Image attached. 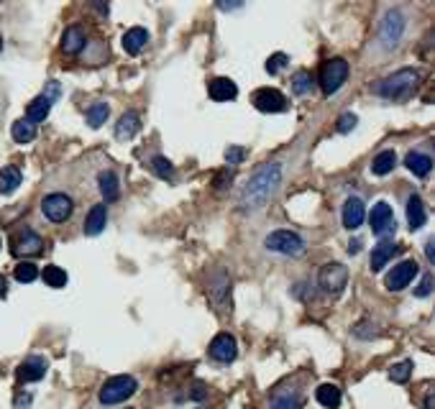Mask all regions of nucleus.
Instances as JSON below:
<instances>
[{
	"mask_svg": "<svg viewBox=\"0 0 435 409\" xmlns=\"http://www.w3.org/2000/svg\"><path fill=\"white\" fill-rule=\"evenodd\" d=\"M282 184V167L274 162H267L256 167L251 179L246 182L244 192H241V207L244 210H259L269 200L274 197V192Z\"/></svg>",
	"mask_w": 435,
	"mask_h": 409,
	"instance_id": "1",
	"label": "nucleus"
},
{
	"mask_svg": "<svg viewBox=\"0 0 435 409\" xmlns=\"http://www.w3.org/2000/svg\"><path fill=\"white\" fill-rule=\"evenodd\" d=\"M420 85V74L415 70H400L384 77L379 85H374V92L386 100H408L415 92V87Z\"/></svg>",
	"mask_w": 435,
	"mask_h": 409,
	"instance_id": "2",
	"label": "nucleus"
},
{
	"mask_svg": "<svg viewBox=\"0 0 435 409\" xmlns=\"http://www.w3.org/2000/svg\"><path fill=\"white\" fill-rule=\"evenodd\" d=\"M136 389H139V384H136L134 376H113V379H108L103 387H100V404H106V407H113V404H120L126 402V399H131V396L136 394Z\"/></svg>",
	"mask_w": 435,
	"mask_h": 409,
	"instance_id": "3",
	"label": "nucleus"
},
{
	"mask_svg": "<svg viewBox=\"0 0 435 409\" xmlns=\"http://www.w3.org/2000/svg\"><path fill=\"white\" fill-rule=\"evenodd\" d=\"M346 79H348V62L346 59H328V62L320 67V87H323L325 95H333L338 92L341 87L346 85Z\"/></svg>",
	"mask_w": 435,
	"mask_h": 409,
	"instance_id": "4",
	"label": "nucleus"
},
{
	"mask_svg": "<svg viewBox=\"0 0 435 409\" xmlns=\"http://www.w3.org/2000/svg\"><path fill=\"white\" fill-rule=\"evenodd\" d=\"M42 212L49 223H67L72 218V212H75V202L64 192H51L42 200Z\"/></svg>",
	"mask_w": 435,
	"mask_h": 409,
	"instance_id": "5",
	"label": "nucleus"
},
{
	"mask_svg": "<svg viewBox=\"0 0 435 409\" xmlns=\"http://www.w3.org/2000/svg\"><path fill=\"white\" fill-rule=\"evenodd\" d=\"M264 246H267V251H274V254L300 256L305 251V240L297 233H292V231H274V233L267 235Z\"/></svg>",
	"mask_w": 435,
	"mask_h": 409,
	"instance_id": "6",
	"label": "nucleus"
},
{
	"mask_svg": "<svg viewBox=\"0 0 435 409\" xmlns=\"http://www.w3.org/2000/svg\"><path fill=\"white\" fill-rule=\"evenodd\" d=\"M44 251V240L39 233H34L31 228H23L11 240V254L18 259H28V256H39Z\"/></svg>",
	"mask_w": 435,
	"mask_h": 409,
	"instance_id": "7",
	"label": "nucleus"
},
{
	"mask_svg": "<svg viewBox=\"0 0 435 409\" xmlns=\"http://www.w3.org/2000/svg\"><path fill=\"white\" fill-rule=\"evenodd\" d=\"M302 407V389L292 381H284L269 394V409H300Z\"/></svg>",
	"mask_w": 435,
	"mask_h": 409,
	"instance_id": "8",
	"label": "nucleus"
},
{
	"mask_svg": "<svg viewBox=\"0 0 435 409\" xmlns=\"http://www.w3.org/2000/svg\"><path fill=\"white\" fill-rule=\"evenodd\" d=\"M417 271H420V268H417V264H415L412 259H405V261L394 264L392 271H389L386 279H384L386 290L389 292H402L405 287L412 284V279L417 276Z\"/></svg>",
	"mask_w": 435,
	"mask_h": 409,
	"instance_id": "9",
	"label": "nucleus"
},
{
	"mask_svg": "<svg viewBox=\"0 0 435 409\" xmlns=\"http://www.w3.org/2000/svg\"><path fill=\"white\" fill-rule=\"evenodd\" d=\"M317 284L323 287V292L338 294V292H343V287L348 284V268H346L343 264H328V266L320 268Z\"/></svg>",
	"mask_w": 435,
	"mask_h": 409,
	"instance_id": "10",
	"label": "nucleus"
},
{
	"mask_svg": "<svg viewBox=\"0 0 435 409\" xmlns=\"http://www.w3.org/2000/svg\"><path fill=\"white\" fill-rule=\"evenodd\" d=\"M253 108L261 110V113H284L287 110V98L282 95L279 90L274 87H261V90L253 92Z\"/></svg>",
	"mask_w": 435,
	"mask_h": 409,
	"instance_id": "11",
	"label": "nucleus"
},
{
	"mask_svg": "<svg viewBox=\"0 0 435 409\" xmlns=\"http://www.w3.org/2000/svg\"><path fill=\"white\" fill-rule=\"evenodd\" d=\"M369 220H372L374 235H379V238H384V240H386V235H392L394 228H397V223H394L392 204H389V202H377V204H374Z\"/></svg>",
	"mask_w": 435,
	"mask_h": 409,
	"instance_id": "12",
	"label": "nucleus"
},
{
	"mask_svg": "<svg viewBox=\"0 0 435 409\" xmlns=\"http://www.w3.org/2000/svg\"><path fill=\"white\" fill-rule=\"evenodd\" d=\"M239 356V346H236V338L231 332H220L215 335L210 343V358L218 361V363H233Z\"/></svg>",
	"mask_w": 435,
	"mask_h": 409,
	"instance_id": "13",
	"label": "nucleus"
},
{
	"mask_svg": "<svg viewBox=\"0 0 435 409\" xmlns=\"http://www.w3.org/2000/svg\"><path fill=\"white\" fill-rule=\"evenodd\" d=\"M46 368H49V363H46L44 356H28L21 366L15 368V379L21 381V384H34V381L44 379Z\"/></svg>",
	"mask_w": 435,
	"mask_h": 409,
	"instance_id": "14",
	"label": "nucleus"
},
{
	"mask_svg": "<svg viewBox=\"0 0 435 409\" xmlns=\"http://www.w3.org/2000/svg\"><path fill=\"white\" fill-rule=\"evenodd\" d=\"M402 29H405V21H402L400 13H389L382 21V41H384L386 49H392V46H397L400 44V36H402Z\"/></svg>",
	"mask_w": 435,
	"mask_h": 409,
	"instance_id": "15",
	"label": "nucleus"
},
{
	"mask_svg": "<svg viewBox=\"0 0 435 409\" xmlns=\"http://www.w3.org/2000/svg\"><path fill=\"white\" fill-rule=\"evenodd\" d=\"M208 92H210V98L215 100V103H231V100L239 98V87H236V82L228 77H215L208 85Z\"/></svg>",
	"mask_w": 435,
	"mask_h": 409,
	"instance_id": "16",
	"label": "nucleus"
},
{
	"mask_svg": "<svg viewBox=\"0 0 435 409\" xmlns=\"http://www.w3.org/2000/svg\"><path fill=\"white\" fill-rule=\"evenodd\" d=\"M343 226L348 228V231H356L361 223H364L366 218V207H364V200L361 197H348L343 204Z\"/></svg>",
	"mask_w": 435,
	"mask_h": 409,
	"instance_id": "17",
	"label": "nucleus"
},
{
	"mask_svg": "<svg viewBox=\"0 0 435 409\" xmlns=\"http://www.w3.org/2000/svg\"><path fill=\"white\" fill-rule=\"evenodd\" d=\"M397 254H400V246H397L394 240H382V243H377V248L372 251V264H369V266H372V271H382Z\"/></svg>",
	"mask_w": 435,
	"mask_h": 409,
	"instance_id": "18",
	"label": "nucleus"
},
{
	"mask_svg": "<svg viewBox=\"0 0 435 409\" xmlns=\"http://www.w3.org/2000/svg\"><path fill=\"white\" fill-rule=\"evenodd\" d=\"M139 131H141V118L136 110L123 113L118 123H115V138H118V141H131Z\"/></svg>",
	"mask_w": 435,
	"mask_h": 409,
	"instance_id": "19",
	"label": "nucleus"
},
{
	"mask_svg": "<svg viewBox=\"0 0 435 409\" xmlns=\"http://www.w3.org/2000/svg\"><path fill=\"white\" fill-rule=\"evenodd\" d=\"M87 44V34L82 26H70L62 36V51L64 54H80Z\"/></svg>",
	"mask_w": 435,
	"mask_h": 409,
	"instance_id": "20",
	"label": "nucleus"
},
{
	"mask_svg": "<svg viewBox=\"0 0 435 409\" xmlns=\"http://www.w3.org/2000/svg\"><path fill=\"white\" fill-rule=\"evenodd\" d=\"M106 223H108V207L100 202L87 212V218H84V233L100 235L103 231H106Z\"/></svg>",
	"mask_w": 435,
	"mask_h": 409,
	"instance_id": "21",
	"label": "nucleus"
},
{
	"mask_svg": "<svg viewBox=\"0 0 435 409\" xmlns=\"http://www.w3.org/2000/svg\"><path fill=\"white\" fill-rule=\"evenodd\" d=\"M51 105H54V103H51L46 95H39V98H34L31 103H28V108H26V120H28V123H34V126L44 123V120H46V115H49Z\"/></svg>",
	"mask_w": 435,
	"mask_h": 409,
	"instance_id": "22",
	"label": "nucleus"
},
{
	"mask_svg": "<svg viewBox=\"0 0 435 409\" xmlns=\"http://www.w3.org/2000/svg\"><path fill=\"white\" fill-rule=\"evenodd\" d=\"M98 187H100V195H103L106 202H115V200L120 197V182L113 171H100Z\"/></svg>",
	"mask_w": 435,
	"mask_h": 409,
	"instance_id": "23",
	"label": "nucleus"
},
{
	"mask_svg": "<svg viewBox=\"0 0 435 409\" xmlns=\"http://www.w3.org/2000/svg\"><path fill=\"white\" fill-rule=\"evenodd\" d=\"M146 44H149V31L141 29V26H134V29H128L123 34V49H126V54H139Z\"/></svg>",
	"mask_w": 435,
	"mask_h": 409,
	"instance_id": "24",
	"label": "nucleus"
},
{
	"mask_svg": "<svg viewBox=\"0 0 435 409\" xmlns=\"http://www.w3.org/2000/svg\"><path fill=\"white\" fill-rule=\"evenodd\" d=\"M408 223H410V231H420L425 223H428V212H425V204L417 195L408 200Z\"/></svg>",
	"mask_w": 435,
	"mask_h": 409,
	"instance_id": "25",
	"label": "nucleus"
},
{
	"mask_svg": "<svg viewBox=\"0 0 435 409\" xmlns=\"http://www.w3.org/2000/svg\"><path fill=\"white\" fill-rule=\"evenodd\" d=\"M315 399L320 407L336 409V407H341V389H338L336 384H320V387L315 389Z\"/></svg>",
	"mask_w": 435,
	"mask_h": 409,
	"instance_id": "26",
	"label": "nucleus"
},
{
	"mask_svg": "<svg viewBox=\"0 0 435 409\" xmlns=\"http://www.w3.org/2000/svg\"><path fill=\"white\" fill-rule=\"evenodd\" d=\"M405 164L415 176H428L430 169H433V159L428 154H420V151H410Z\"/></svg>",
	"mask_w": 435,
	"mask_h": 409,
	"instance_id": "27",
	"label": "nucleus"
},
{
	"mask_svg": "<svg viewBox=\"0 0 435 409\" xmlns=\"http://www.w3.org/2000/svg\"><path fill=\"white\" fill-rule=\"evenodd\" d=\"M21 169H15V167H3L0 169V195H11V192L18 190V184H21Z\"/></svg>",
	"mask_w": 435,
	"mask_h": 409,
	"instance_id": "28",
	"label": "nucleus"
},
{
	"mask_svg": "<svg viewBox=\"0 0 435 409\" xmlns=\"http://www.w3.org/2000/svg\"><path fill=\"white\" fill-rule=\"evenodd\" d=\"M394 164H397V154H394L392 148H389V151H382V154H377V159L372 162V171L377 176H384V174H389V171L394 169Z\"/></svg>",
	"mask_w": 435,
	"mask_h": 409,
	"instance_id": "29",
	"label": "nucleus"
},
{
	"mask_svg": "<svg viewBox=\"0 0 435 409\" xmlns=\"http://www.w3.org/2000/svg\"><path fill=\"white\" fill-rule=\"evenodd\" d=\"M42 279H44V284H49L51 290H62V287H67V279H70V276H67L64 268L51 264V266H46L42 271Z\"/></svg>",
	"mask_w": 435,
	"mask_h": 409,
	"instance_id": "30",
	"label": "nucleus"
},
{
	"mask_svg": "<svg viewBox=\"0 0 435 409\" xmlns=\"http://www.w3.org/2000/svg\"><path fill=\"white\" fill-rule=\"evenodd\" d=\"M11 134H13V141L31 143L36 138V126H34V123H28L26 118H21V120H15V123H13Z\"/></svg>",
	"mask_w": 435,
	"mask_h": 409,
	"instance_id": "31",
	"label": "nucleus"
},
{
	"mask_svg": "<svg viewBox=\"0 0 435 409\" xmlns=\"http://www.w3.org/2000/svg\"><path fill=\"white\" fill-rule=\"evenodd\" d=\"M149 167H151V171L156 176H162V179H172L175 176V164L169 162V159H164V156H151Z\"/></svg>",
	"mask_w": 435,
	"mask_h": 409,
	"instance_id": "32",
	"label": "nucleus"
},
{
	"mask_svg": "<svg viewBox=\"0 0 435 409\" xmlns=\"http://www.w3.org/2000/svg\"><path fill=\"white\" fill-rule=\"evenodd\" d=\"M313 85H315L313 74L308 70H300L295 74V79H292V92L295 95H308V92H313Z\"/></svg>",
	"mask_w": 435,
	"mask_h": 409,
	"instance_id": "33",
	"label": "nucleus"
},
{
	"mask_svg": "<svg viewBox=\"0 0 435 409\" xmlns=\"http://www.w3.org/2000/svg\"><path fill=\"white\" fill-rule=\"evenodd\" d=\"M13 276H15V282L31 284V282L39 279V268H36V264H31V261H21L18 266H15Z\"/></svg>",
	"mask_w": 435,
	"mask_h": 409,
	"instance_id": "34",
	"label": "nucleus"
},
{
	"mask_svg": "<svg viewBox=\"0 0 435 409\" xmlns=\"http://www.w3.org/2000/svg\"><path fill=\"white\" fill-rule=\"evenodd\" d=\"M108 105L106 103H95V105H90L87 108V123H90V128H100L103 123H106V118H108Z\"/></svg>",
	"mask_w": 435,
	"mask_h": 409,
	"instance_id": "35",
	"label": "nucleus"
},
{
	"mask_svg": "<svg viewBox=\"0 0 435 409\" xmlns=\"http://www.w3.org/2000/svg\"><path fill=\"white\" fill-rule=\"evenodd\" d=\"M410 374H412V361H402V363L389 368V379L397 381V384H405L410 379Z\"/></svg>",
	"mask_w": 435,
	"mask_h": 409,
	"instance_id": "36",
	"label": "nucleus"
},
{
	"mask_svg": "<svg viewBox=\"0 0 435 409\" xmlns=\"http://www.w3.org/2000/svg\"><path fill=\"white\" fill-rule=\"evenodd\" d=\"M289 64V57L287 54H282V51H277V54H272V57L267 59V72L269 74H277V72L282 70V67H287Z\"/></svg>",
	"mask_w": 435,
	"mask_h": 409,
	"instance_id": "37",
	"label": "nucleus"
},
{
	"mask_svg": "<svg viewBox=\"0 0 435 409\" xmlns=\"http://www.w3.org/2000/svg\"><path fill=\"white\" fill-rule=\"evenodd\" d=\"M246 156H248V151L246 148H241V146H228L225 148V162L228 164H241V162H246Z\"/></svg>",
	"mask_w": 435,
	"mask_h": 409,
	"instance_id": "38",
	"label": "nucleus"
},
{
	"mask_svg": "<svg viewBox=\"0 0 435 409\" xmlns=\"http://www.w3.org/2000/svg\"><path fill=\"white\" fill-rule=\"evenodd\" d=\"M353 128H356V115L353 113H343L338 118V131H341V134H348Z\"/></svg>",
	"mask_w": 435,
	"mask_h": 409,
	"instance_id": "39",
	"label": "nucleus"
},
{
	"mask_svg": "<svg viewBox=\"0 0 435 409\" xmlns=\"http://www.w3.org/2000/svg\"><path fill=\"white\" fill-rule=\"evenodd\" d=\"M42 95H46V98H49L51 103H56V100H59V95H62V85H59L56 79H51L49 85L44 87V92H42Z\"/></svg>",
	"mask_w": 435,
	"mask_h": 409,
	"instance_id": "40",
	"label": "nucleus"
},
{
	"mask_svg": "<svg viewBox=\"0 0 435 409\" xmlns=\"http://www.w3.org/2000/svg\"><path fill=\"white\" fill-rule=\"evenodd\" d=\"M430 290H433V276L428 274V276H422V284L417 287V290H415V294H417V297H428Z\"/></svg>",
	"mask_w": 435,
	"mask_h": 409,
	"instance_id": "41",
	"label": "nucleus"
},
{
	"mask_svg": "<svg viewBox=\"0 0 435 409\" xmlns=\"http://www.w3.org/2000/svg\"><path fill=\"white\" fill-rule=\"evenodd\" d=\"M425 256H428L430 261H435V246H433V238L428 240V246H425Z\"/></svg>",
	"mask_w": 435,
	"mask_h": 409,
	"instance_id": "42",
	"label": "nucleus"
},
{
	"mask_svg": "<svg viewBox=\"0 0 435 409\" xmlns=\"http://www.w3.org/2000/svg\"><path fill=\"white\" fill-rule=\"evenodd\" d=\"M425 409H435V396H433V391H428V396H425Z\"/></svg>",
	"mask_w": 435,
	"mask_h": 409,
	"instance_id": "43",
	"label": "nucleus"
},
{
	"mask_svg": "<svg viewBox=\"0 0 435 409\" xmlns=\"http://www.w3.org/2000/svg\"><path fill=\"white\" fill-rule=\"evenodd\" d=\"M241 8V3H220V11H236Z\"/></svg>",
	"mask_w": 435,
	"mask_h": 409,
	"instance_id": "44",
	"label": "nucleus"
},
{
	"mask_svg": "<svg viewBox=\"0 0 435 409\" xmlns=\"http://www.w3.org/2000/svg\"><path fill=\"white\" fill-rule=\"evenodd\" d=\"M6 290H8V284H6V276L0 274V297L6 294Z\"/></svg>",
	"mask_w": 435,
	"mask_h": 409,
	"instance_id": "45",
	"label": "nucleus"
},
{
	"mask_svg": "<svg viewBox=\"0 0 435 409\" xmlns=\"http://www.w3.org/2000/svg\"><path fill=\"white\" fill-rule=\"evenodd\" d=\"M0 49H3V36H0Z\"/></svg>",
	"mask_w": 435,
	"mask_h": 409,
	"instance_id": "46",
	"label": "nucleus"
}]
</instances>
